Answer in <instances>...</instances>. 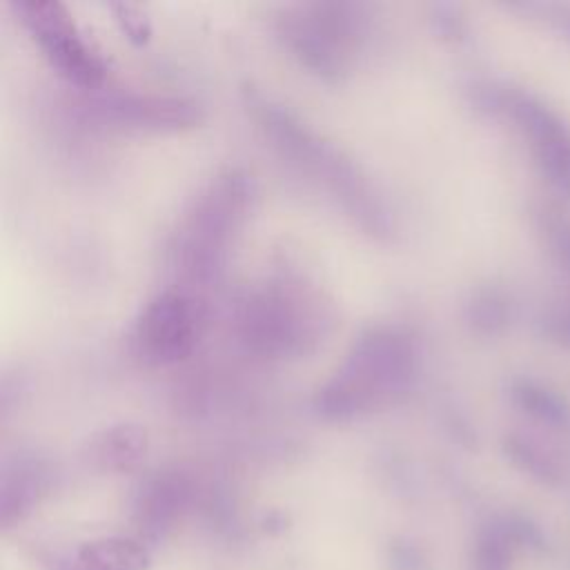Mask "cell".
Listing matches in <instances>:
<instances>
[{"label": "cell", "instance_id": "obj_8", "mask_svg": "<svg viewBox=\"0 0 570 570\" xmlns=\"http://www.w3.org/2000/svg\"><path fill=\"white\" fill-rule=\"evenodd\" d=\"M140 450H142L140 434L116 430V432L107 434V441L102 448V459L109 465H127L129 461H134L140 454Z\"/></svg>", "mask_w": 570, "mask_h": 570}, {"label": "cell", "instance_id": "obj_9", "mask_svg": "<svg viewBox=\"0 0 570 570\" xmlns=\"http://www.w3.org/2000/svg\"><path fill=\"white\" fill-rule=\"evenodd\" d=\"M543 11H548V20L552 22V29L570 42V7H543Z\"/></svg>", "mask_w": 570, "mask_h": 570}, {"label": "cell", "instance_id": "obj_3", "mask_svg": "<svg viewBox=\"0 0 570 570\" xmlns=\"http://www.w3.org/2000/svg\"><path fill=\"white\" fill-rule=\"evenodd\" d=\"M198 314L189 298L178 292H165L154 298L138 325H136V343L140 354L154 361H171L183 356L196 334Z\"/></svg>", "mask_w": 570, "mask_h": 570}, {"label": "cell", "instance_id": "obj_5", "mask_svg": "<svg viewBox=\"0 0 570 570\" xmlns=\"http://www.w3.org/2000/svg\"><path fill=\"white\" fill-rule=\"evenodd\" d=\"M147 554L127 539H102L87 543L73 570H145Z\"/></svg>", "mask_w": 570, "mask_h": 570}, {"label": "cell", "instance_id": "obj_6", "mask_svg": "<svg viewBox=\"0 0 570 570\" xmlns=\"http://www.w3.org/2000/svg\"><path fill=\"white\" fill-rule=\"evenodd\" d=\"M508 450H510V456L523 468L528 470L532 476L541 479V481H557L559 479V465L557 461L537 443L528 441V439H510L508 443Z\"/></svg>", "mask_w": 570, "mask_h": 570}, {"label": "cell", "instance_id": "obj_2", "mask_svg": "<svg viewBox=\"0 0 570 570\" xmlns=\"http://www.w3.org/2000/svg\"><path fill=\"white\" fill-rule=\"evenodd\" d=\"M27 22L42 42L47 56L53 65L78 82H96L102 73L98 56L85 45L80 33L69 22L65 9L56 2H29Z\"/></svg>", "mask_w": 570, "mask_h": 570}, {"label": "cell", "instance_id": "obj_10", "mask_svg": "<svg viewBox=\"0 0 570 570\" xmlns=\"http://www.w3.org/2000/svg\"><path fill=\"white\" fill-rule=\"evenodd\" d=\"M554 325H557L559 334L563 336V341L570 343V309H563V312L554 318Z\"/></svg>", "mask_w": 570, "mask_h": 570}, {"label": "cell", "instance_id": "obj_4", "mask_svg": "<svg viewBox=\"0 0 570 570\" xmlns=\"http://www.w3.org/2000/svg\"><path fill=\"white\" fill-rule=\"evenodd\" d=\"M510 394L512 401L532 419L557 430L570 425V405L557 390L532 379H517Z\"/></svg>", "mask_w": 570, "mask_h": 570}, {"label": "cell", "instance_id": "obj_1", "mask_svg": "<svg viewBox=\"0 0 570 570\" xmlns=\"http://www.w3.org/2000/svg\"><path fill=\"white\" fill-rule=\"evenodd\" d=\"M499 107L508 109L521 129L543 178L570 198V127L528 94H501Z\"/></svg>", "mask_w": 570, "mask_h": 570}, {"label": "cell", "instance_id": "obj_7", "mask_svg": "<svg viewBox=\"0 0 570 570\" xmlns=\"http://www.w3.org/2000/svg\"><path fill=\"white\" fill-rule=\"evenodd\" d=\"M543 236L554 256V261L570 274V220L559 212H546Z\"/></svg>", "mask_w": 570, "mask_h": 570}]
</instances>
